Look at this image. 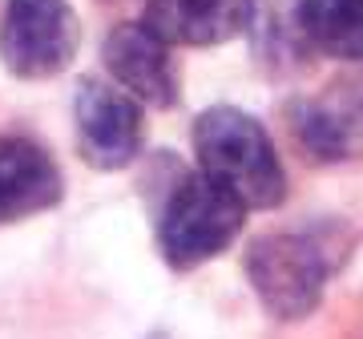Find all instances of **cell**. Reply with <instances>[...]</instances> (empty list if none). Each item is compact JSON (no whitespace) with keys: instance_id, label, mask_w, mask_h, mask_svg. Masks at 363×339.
<instances>
[{"instance_id":"7a4b0ae2","label":"cell","mask_w":363,"mask_h":339,"mask_svg":"<svg viewBox=\"0 0 363 339\" xmlns=\"http://www.w3.org/2000/svg\"><path fill=\"white\" fill-rule=\"evenodd\" d=\"M247 206L222 190L218 182H210L206 174H186L174 194L166 198L162 222H157V243L169 267H198V262L214 259L230 247L238 230H242Z\"/></svg>"},{"instance_id":"52a82bcc","label":"cell","mask_w":363,"mask_h":339,"mask_svg":"<svg viewBox=\"0 0 363 339\" xmlns=\"http://www.w3.org/2000/svg\"><path fill=\"white\" fill-rule=\"evenodd\" d=\"M57 198H61L57 162L28 138H0V222L33 218L57 206Z\"/></svg>"},{"instance_id":"8992f818","label":"cell","mask_w":363,"mask_h":339,"mask_svg":"<svg viewBox=\"0 0 363 339\" xmlns=\"http://www.w3.org/2000/svg\"><path fill=\"white\" fill-rule=\"evenodd\" d=\"M105 69L125 93L145 105H174L178 97V69L169 57V40L150 25H117L105 37Z\"/></svg>"},{"instance_id":"277c9868","label":"cell","mask_w":363,"mask_h":339,"mask_svg":"<svg viewBox=\"0 0 363 339\" xmlns=\"http://www.w3.org/2000/svg\"><path fill=\"white\" fill-rule=\"evenodd\" d=\"M81 40L69 0H9L0 16V57L25 81L57 77Z\"/></svg>"},{"instance_id":"30bf717a","label":"cell","mask_w":363,"mask_h":339,"mask_svg":"<svg viewBox=\"0 0 363 339\" xmlns=\"http://www.w3.org/2000/svg\"><path fill=\"white\" fill-rule=\"evenodd\" d=\"M298 28L311 49L363 61V0H298Z\"/></svg>"},{"instance_id":"6da1fadb","label":"cell","mask_w":363,"mask_h":339,"mask_svg":"<svg viewBox=\"0 0 363 339\" xmlns=\"http://www.w3.org/2000/svg\"><path fill=\"white\" fill-rule=\"evenodd\" d=\"M194 150L198 166L210 182L230 190L247 210L279 206L286 194L283 162L274 154L271 133L259 121L234 109V105H214L194 121Z\"/></svg>"},{"instance_id":"5b68a950","label":"cell","mask_w":363,"mask_h":339,"mask_svg":"<svg viewBox=\"0 0 363 339\" xmlns=\"http://www.w3.org/2000/svg\"><path fill=\"white\" fill-rule=\"evenodd\" d=\"M73 121L81 157L97 170L130 166L142 150V105L117 81H85L73 101Z\"/></svg>"},{"instance_id":"9c48e42d","label":"cell","mask_w":363,"mask_h":339,"mask_svg":"<svg viewBox=\"0 0 363 339\" xmlns=\"http://www.w3.org/2000/svg\"><path fill=\"white\" fill-rule=\"evenodd\" d=\"M298 133L307 150L323 157L363 154V73L331 85L319 101L298 113Z\"/></svg>"},{"instance_id":"3957f363","label":"cell","mask_w":363,"mask_h":339,"mask_svg":"<svg viewBox=\"0 0 363 339\" xmlns=\"http://www.w3.org/2000/svg\"><path fill=\"white\" fill-rule=\"evenodd\" d=\"M327 271L331 262L323 247L307 235H262L247 250L250 287L279 319H303L311 311L323 295Z\"/></svg>"},{"instance_id":"ba28073f","label":"cell","mask_w":363,"mask_h":339,"mask_svg":"<svg viewBox=\"0 0 363 339\" xmlns=\"http://www.w3.org/2000/svg\"><path fill=\"white\" fill-rule=\"evenodd\" d=\"M255 21V0H150L145 25L169 45H222Z\"/></svg>"},{"instance_id":"8fae6325","label":"cell","mask_w":363,"mask_h":339,"mask_svg":"<svg viewBox=\"0 0 363 339\" xmlns=\"http://www.w3.org/2000/svg\"><path fill=\"white\" fill-rule=\"evenodd\" d=\"M154 339H162V335H154Z\"/></svg>"}]
</instances>
